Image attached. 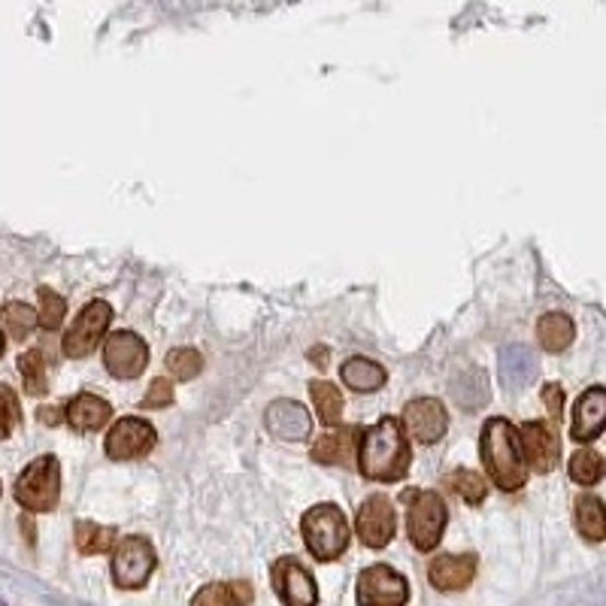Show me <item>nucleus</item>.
<instances>
[{
    "label": "nucleus",
    "instance_id": "36",
    "mask_svg": "<svg viewBox=\"0 0 606 606\" xmlns=\"http://www.w3.org/2000/svg\"><path fill=\"white\" fill-rule=\"evenodd\" d=\"M58 413H61V409H52V406H46V409H40L37 416H40L46 425H58V421H61V416H58Z\"/></svg>",
    "mask_w": 606,
    "mask_h": 606
},
{
    "label": "nucleus",
    "instance_id": "27",
    "mask_svg": "<svg viewBox=\"0 0 606 606\" xmlns=\"http://www.w3.org/2000/svg\"><path fill=\"white\" fill-rule=\"evenodd\" d=\"M3 324H7V334L10 337L25 340L40 324V316H37V310H31L27 304H22V300H10L3 307Z\"/></svg>",
    "mask_w": 606,
    "mask_h": 606
},
{
    "label": "nucleus",
    "instance_id": "22",
    "mask_svg": "<svg viewBox=\"0 0 606 606\" xmlns=\"http://www.w3.org/2000/svg\"><path fill=\"white\" fill-rule=\"evenodd\" d=\"M343 382L349 385L352 391H361V394H370V391H379L385 385V370L382 364L370 361V358H349L340 370Z\"/></svg>",
    "mask_w": 606,
    "mask_h": 606
},
{
    "label": "nucleus",
    "instance_id": "34",
    "mask_svg": "<svg viewBox=\"0 0 606 606\" xmlns=\"http://www.w3.org/2000/svg\"><path fill=\"white\" fill-rule=\"evenodd\" d=\"M174 404V385L167 379H155L148 385L146 397H143V409H158V406H170Z\"/></svg>",
    "mask_w": 606,
    "mask_h": 606
},
{
    "label": "nucleus",
    "instance_id": "13",
    "mask_svg": "<svg viewBox=\"0 0 606 606\" xmlns=\"http://www.w3.org/2000/svg\"><path fill=\"white\" fill-rule=\"evenodd\" d=\"M273 589L280 594V601L288 606H312L319 601L312 573L297 565L295 558H280L273 565Z\"/></svg>",
    "mask_w": 606,
    "mask_h": 606
},
{
    "label": "nucleus",
    "instance_id": "4",
    "mask_svg": "<svg viewBox=\"0 0 606 606\" xmlns=\"http://www.w3.org/2000/svg\"><path fill=\"white\" fill-rule=\"evenodd\" d=\"M15 500L31 512H52L61 500V464L55 455L31 461L15 479Z\"/></svg>",
    "mask_w": 606,
    "mask_h": 606
},
{
    "label": "nucleus",
    "instance_id": "11",
    "mask_svg": "<svg viewBox=\"0 0 606 606\" xmlns=\"http://www.w3.org/2000/svg\"><path fill=\"white\" fill-rule=\"evenodd\" d=\"M104 364L116 379H136L148 364V349L131 331H116L104 343Z\"/></svg>",
    "mask_w": 606,
    "mask_h": 606
},
{
    "label": "nucleus",
    "instance_id": "19",
    "mask_svg": "<svg viewBox=\"0 0 606 606\" xmlns=\"http://www.w3.org/2000/svg\"><path fill=\"white\" fill-rule=\"evenodd\" d=\"M358 428H340L334 433H322L312 443V459L319 464H355L358 461Z\"/></svg>",
    "mask_w": 606,
    "mask_h": 606
},
{
    "label": "nucleus",
    "instance_id": "30",
    "mask_svg": "<svg viewBox=\"0 0 606 606\" xmlns=\"http://www.w3.org/2000/svg\"><path fill=\"white\" fill-rule=\"evenodd\" d=\"M19 370H22V379H25L27 394H46L49 391V379H46V361H43L40 349L25 352L19 358Z\"/></svg>",
    "mask_w": 606,
    "mask_h": 606
},
{
    "label": "nucleus",
    "instance_id": "21",
    "mask_svg": "<svg viewBox=\"0 0 606 606\" xmlns=\"http://www.w3.org/2000/svg\"><path fill=\"white\" fill-rule=\"evenodd\" d=\"M573 337H577V328H573L570 316H565V312H546L539 319L537 340L546 352H552V355L565 352L573 343Z\"/></svg>",
    "mask_w": 606,
    "mask_h": 606
},
{
    "label": "nucleus",
    "instance_id": "37",
    "mask_svg": "<svg viewBox=\"0 0 606 606\" xmlns=\"http://www.w3.org/2000/svg\"><path fill=\"white\" fill-rule=\"evenodd\" d=\"M312 358H316L319 367H328V364H324V349H312Z\"/></svg>",
    "mask_w": 606,
    "mask_h": 606
},
{
    "label": "nucleus",
    "instance_id": "16",
    "mask_svg": "<svg viewBox=\"0 0 606 606\" xmlns=\"http://www.w3.org/2000/svg\"><path fill=\"white\" fill-rule=\"evenodd\" d=\"M264 425L273 437L297 443V440H307L312 431V418L307 413V406L297 404V401H273L264 413Z\"/></svg>",
    "mask_w": 606,
    "mask_h": 606
},
{
    "label": "nucleus",
    "instance_id": "12",
    "mask_svg": "<svg viewBox=\"0 0 606 606\" xmlns=\"http://www.w3.org/2000/svg\"><path fill=\"white\" fill-rule=\"evenodd\" d=\"M404 428L418 443H440L449 431V413L437 397H416L404 406Z\"/></svg>",
    "mask_w": 606,
    "mask_h": 606
},
{
    "label": "nucleus",
    "instance_id": "8",
    "mask_svg": "<svg viewBox=\"0 0 606 606\" xmlns=\"http://www.w3.org/2000/svg\"><path fill=\"white\" fill-rule=\"evenodd\" d=\"M155 440H158V433H155V428L148 425L146 418L124 416L112 425L104 449H107V455L112 461H136L155 449Z\"/></svg>",
    "mask_w": 606,
    "mask_h": 606
},
{
    "label": "nucleus",
    "instance_id": "25",
    "mask_svg": "<svg viewBox=\"0 0 606 606\" xmlns=\"http://www.w3.org/2000/svg\"><path fill=\"white\" fill-rule=\"evenodd\" d=\"M310 394L316 413H319V421L322 425H340V418H343V394H340L337 385L316 379L310 385Z\"/></svg>",
    "mask_w": 606,
    "mask_h": 606
},
{
    "label": "nucleus",
    "instance_id": "3",
    "mask_svg": "<svg viewBox=\"0 0 606 606\" xmlns=\"http://www.w3.org/2000/svg\"><path fill=\"white\" fill-rule=\"evenodd\" d=\"M300 531L316 561H337L349 549V522L334 503H316L312 510H307Z\"/></svg>",
    "mask_w": 606,
    "mask_h": 606
},
{
    "label": "nucleus",
    "instance_id": "28",
    "mask_svg": "<svg viewBox=\"0 0 606 606\" xmlns=\"http://www.w3.org/2000/svg\"><path fill=\"white\" fill-rule=\"evenodd\" d=\"M445 485H449L455 495H461L464 503H471V507L483 503L485 495H488V485H485V479L476 471L449 473V476H445Z\"/></svg>",
    "mask_w": 606,
    "mask_h": 606
},
{
    "label": "nucleus",
    "instance_id": "31",
    "mask_svg": "<svg viewBox=\"0 0 606 606\" xmlns=\"http://www.w3.org/2000/svg\"><path fill=\"white\" fill-rule=\"evenodd\" d=\"M40 297V328L43 331H58L61 322H64V316H68V300L61 295H55L52 288H40L37 292Z\"/></svg>",
    "mask_w": 606,
    "mask_h": 606
},
{
    "label": "nucleus",
    "instance_id": "6",
    "mask_svg": "<svg viewBox=\"0 0 606 606\" xmlns=\"http://www.w3.org/2000/svg\"><path fill=\"white\" fill-rule=\"evenodd\" d=\"M155 565H158V558H155V549L146 537L121 539L112 552V582L119 589H143Z\"/></svg>",
    "mask_w": 606,
    "mask_h": 606
},
{
    "label": "nucleus",
    "instance_id": "33",
    "mask_svg": "<svg viewBox=\"0 0 606 606\" xmlns=\"http://www.w3.org/2000/svg\"><path fill=\"white\" fill-rule=\"evenodd\" d=\"M22 421V406H19V397L10 385L0 382V440H7L13 428Z\"/></svg>",
    "mask_w": 606,
    "mask_h": 606
},
{
    "label": "nucleus",
    "instance_id": "15",
    "mask_svg": "<svg viewBox=\"0 0 606 606\" xmlns=\"http://www.w3.org/2000/svg\"><path fill=\"white\" fill-rule=\"evenodd\" d=\"M606 431V389L592 385L582 391L580 401L573 406V421H570V437L577 443H592Z\"/></svg>",
    "mask_w": 606,
    "mask_h": 606
},
{
    "label": "nucleus",
    "instance_id": "17",
    "mask_svg": "<svg viewBox=\"0 0 606 606\" xmlns=\"http://www.w3.org/2000/svg\"><path fill=\"white\" fill-rule=\"evenodd\" d=\"M476 555H440L428 567V577L440 592H464L476 577Z\"/></svg>",
    "mask_w": 606,
    "mask_h": 606
},
{
    "label": "nucleus",
    "instance_id": "18",
    "mask_svg": "<svg viewBox=\"0 0 606 606\" xmlns=\"http://www.w3.org/2000/svg\"><path fill=\"white\" fill-rule=\"evenodd\" d=\"M64 418H68V425L73 431L95 433L112 418V406H109L104 397L92 394V391H80V394L64 406Z\"/></svg>",
    "mask_w": 606,
    "mask_h": 606
},
{
    "label": "nucleus",
    "instance_id": "26",
    "mask_svg": "<svg viewBox=\"0 0 606 606\" xmlns=\"http://www.w3.org/2000/svg\"><path fill=\"white\" fill-rule=\"evenodd\" d=\"M73 537H76V549L82 555L112 552V546H116V531L97 525V522H80L76 531H73Z\"/></svg>",
    "mask_w": 606,
    "mask_h": 606
},
{
    "label": "nucleus",
    "instance_id": "7",
    "mask_svg": "<svg viewBox=\"0 0 606 606\" xmlns=\"http://www.w3.org/2000/svg\"><path fill=\"white\" fill-rule=\"evenodd\" d=\"M109 322H112V307H109L107 300L85 304L80 316H76V322L70 324V331L64 334V355L68 358L92 355L97 349V343L107 334Z\"/></svg>",
    "mask_w": 606,
    "mask_h": 606
},
{
    "label": "nucleus",
    "instance_id": "9",
    "mask_svg": "<svg viewBox=\"0 0 606 606\" xmlns=\"http://www.w3.org/2000/svg\"><path fill=\"white\" fill-rule=\"evenodd\" d=\"M409 597V582L389 565H373L358 577V604L361 606H401Z\"/></svg>",
    "mask_w": 606,
    "mask_h": 606
},
{
    "label": "nucleus",
    "instance_id": "24",
    "mask_svg": "<svg viewBox=\"0 0 606 606\" xmlns=\"http://www.w3.org/2000/svg\"><path fill=\"white\" fill-rule=\"evenodd\" d=\"M577 527L589 543H601L606 539V507L604 500L594 495H582L577 500Z\"/></svg>",
    "mask_w": 606,
    "mask_h": 606
},
{
    "label": "nucleus",
    "instance_id": "20",
    "mask_svg": "<svg viewBox=\"0 0 606 606\" xmlns=\"http://www.w3.org/2000/svg\"><path fill=\"white\" fill-rule=\"evenodd\" d=\"M537 373V361L525 346H510V349L500 352V379L503 385L510 389H522Z\"/></svg>",
    "mask_w": 606,
    "mask_h": 606
},
{
    "label": "nucleus",
    "instance_id": "23",
    "mask_svg": "<svg viewBox=\"0 0 606 606\" xmlns=\"http://www.w3.org/2000/svg\"><path fill=\"white\" fill-rule=\"evenodd\" d=\"M252 585L249 582H216V585H210V589H203V592L194 594V606H246L252 604Z\"/></svg>",
    "mask_w": 606,
    "mask_h": 606
},
{
    "label": "nucleus",
    "instance_id": "32",
    "mask_svg": "<svg viewBox=\"0 0 606 606\" xmlns=\"http://www.w3.org/2000/svg\"><path fill=\"white\" fill-rule=\"evenodd\" d=\"M167 370H170V377L182 379V382H189V379H194L203 370L201 352L189 349V346H182V349H174L170 355H167Z\"/></svg>",
    "mask_w": 606,
    "mask_h": 606
},
{
    "label": "nucleus",
    "instance_id": "14",
    "mask_svg": "<svg viewBox=\"0 0 606 606\" xmlns=\"http://www.w3.org/2000/svg\"><path fill=\"white\" fill-rule=\"evenodd\" d=\"M519 440H522V452H525L527 467L534 473H552L558 467V459H561V443L549 425L543 421H527L519 431Z\"/></svg>",
    "mask_w": 606,
    "mask_h": 606
},
{
    "label": "nucleus",
    "instance_id": "38",
    "mask_svg": "<svg viewBox=\"0 0 606 606\" xmlns=\"http://www.w3.org/2000/svg\"><path fill=\"white\" fill-rule=\"evenodd\" d=\"M3 349H7V343H3V334H0V355H3Z\"/></svg>",
    "mask_w": 606,
    "mask_h": 606
},
{
    "label": "nucleus",
    "instance_id": "5",
    "mask_svg": "<svg viewBox=\"0 0 606 606\" xmlns=\"http://www.w3.org/2000/svg\"><path fill=\"white\" fill-rule=\"evenodd\" d=\"M409 510H406V534L418 552H431L443 539L449 510L437 491H409Z\"/></svg>",
    "mask_w": 606,
    "mask_h": 606
},
{
    "label": "nucleus",
    "instance_id": "29",
    "mask_svg": "<svg viewBox=\"0 0 606 606\" xmlns=\"http://www.w3.org/2000/svg\"><path fill=\"white\" fill-rule=\"evenodd\" d=\"M570 479L577 485H594L601 476H604V471H606V464H604V459L597 455V452H592V449H582V452H577L573 459H570Z\"/></svg>",
    "mask_w": 606,
    "mask_h": 606
},
{
    "label": "nucleus",
    "instance_id": "10",
    "mask_svg": "<svg viewBox=\"0 0 606 606\" xmlns=\"http://www.w3.org/2000/svg\"><path fill=\"white\" fill-rule=\"evenodd\" d=\"M397 531V515L391 507L389 498L373 495L361 503V510L355 515V534L361 539L367 549H382L389 546L391 537Z\"/></svg>",
    "mask_w": 606,
    "mask_h": 606
},
{
    "label": "nucleus",
    "instance_id": "35",
    "mask_svg": "<svg viewBox=\"0 0 606 606\" xmlns=\"http://www.w3.org/2000/svg\"><path fill=\"white\" fill-rule=\"evenodd\" d=\"M543 404L549 406V413H552V421H561V409H565V391L561 385H546L543 389Z\"/></svg>",
    "mask_w": 606,
    "mask_h": 606
},
{
    "label": "nucleus",
    "instance_id": "1",
    "mask_svg": "<svg viewBox=\"0 0 606 606\" xmlns=\"http://www.w3.org/2000/svg\"><path fill=\"white\" fill-rule=\"evenodd\" d=\"M409 443L397 418H382L358 440V471L370 483H401L409 473Z\"/></svg>",
    "mask_w": 606,
    "mask_h": 606
},
{
    "label": "nucleus",
    "instance_id": "2",
    "mask_svg": "<svg viewBox=\"0 0 606 606\" xmlns=\"http://www.w3.org/2000/svg\"><path fill=\"white\" fill-rule=\"evenodd\" d=\"M479 452L488 476L500 491H519L527 483V461L519 431L507 418H488L479 437Z\"/></svg>",
    "mask_w": 606,
    "mask_h": 606
}]
</instances>
